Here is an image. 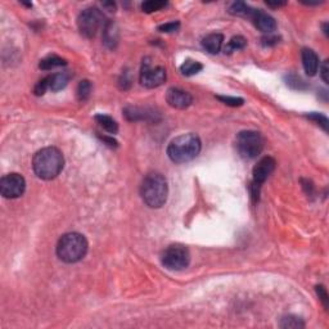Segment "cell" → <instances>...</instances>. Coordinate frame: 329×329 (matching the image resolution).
Masks as SVG:
<instances>
[{
	"mask_svg": "<svg viewBox=\"0 0 329 329\" xmlns=\"http://www.w3.org/2000/svg\"><path fill=\"white\" fill-rule=\"evenodd\" d=\"M64 158L58 148L46 147L36 152L32 160V167L36 176L42 180H52L63 170Z\"/></svg>",
	"mask_w": 329,
	"mask_h": 329,
	"instance_id": "1",
	"label": "cell"
},
{
	"mask_svg": "<svg viewBox=\"0 0 329 329\" xmlns=\"http://www.w3.org/2000/svg\"><path fill=\"white\" fill-rule=\"evenodd\" d=\"M168 194L167 180L160 172H151L143 179L140 196L144 203L151 208H160L166 203Z\"/></svg>",
	"mask_w": 329,
	"mask_h": 329,
	"instance_id": "2",
	"label": "cell"
},
{
	"mask_svg": "<svg viewBox=\"0 0 329 329\" xmlns=\"http://www.w3.org/2000/svg\"><path fill=\"white\" fill-rule=\"evenodd\" d=\"M202 143L198 135L196 134H184L171 140L168 144L167 154L168 158L175 164H185L200 154Z\"/></svg>",
	"mask_w": 329,
	"mask_h": 329,
	"instance_id": "3",
	"label": "cell"
},
{
	"mask_svg": "<svg viewBox=\"0 0 329 329\" xmlns=\"http://www.w3.org/2000/svg\"><path fill=\"white\" fill-rule=\"evenodd\" d=\"M88 241L80 233H67L62 235L57 245V256L63 263L75 264L82 260L88 252Z\"/></svg>",
	"mask_w": 329,
	"mask_h": 329,
	"instance_id": "4",
	"label": "cell"
},
{
	"mask_svg": "<svg viewBox=\"0 0 329 329\" xmlns=\"http://www.w3.org/2000/svg\"><path fill=\"white\" fill-rule=\"evenodd\" d=\"M235 147L242 157L246 160H252L263 152L264 138L259 131L245 130L237 135Z\"/></svg>",
	"mask_w": 329,
	"mask_h": 329,
	"instance_id": "5",
	"label": "cell"
},
{
	"mask_svg": "<svg viewBox=\"0 0 329 329\" xmlns=\"http://www.w3.org/2000/svg\"><path fill=\"white\" fill-rule=\"evenodd\" d=\"M104 16L98 8H86L77 17L79 31L85 38H94L101 28H104Z\"/></svg>",
	"mask_w": 329,
	"mask_h": 329,
	"instance_id": "6",
	"label": "cell"
},
{
	"mask_svg": "<svg viewBox=\"0 0 329 329\" xmlns=\"http://www.w3.org/2000/svg\"><path fill=\"white\" fill-rule=\"evenodd\" d=\"M162 265L172 271H180L188 267L190 263V253L186 247L180 245H171L161 255Z\"/></svg>",
	"mask_w": 329,
	"mask_h": 329,
	"instance_id": "7",
	"label": "cell"
},
{
	"mask_svg": "<svg viewBox=\"0 0 329 329\" xmlns=\"http://www.w3.org/2000/svg\"><path fill=\"white\" fill-rule=\"evenodd\" d=\"M26 189L25 178L17 172H12L3 176L0 180V193L4 198L14 200L21 197Z\"/></svg>",
	"mask_w": 329,
	"mask_h": 329,
	"instance_id": "8",
	"label": "cell"
},
{
	"mask_svg": "<svg viewBox=\"0 0 329 329\" xmlns=\"http://www.w3.org/2000/svg\"><path fill=\"white\" fill-rule=\"evenodd\" d=\"M166 81V70L161 66L152 67L149 62H144L140 71V82L149 89L158 88Z\"/></svg>",
	"mask_w": 329,
	"mask_h": 329,
	"instance_id": "9",
	"label": "cell"
},
{
	"mask_svg": "<svg viewBox=\"0 0 329 329\" xmlns=\"http://www.w3.org/2000/svg\"><path fill=\"white\" fill-rule=\"evenodd\" d=\"M246 17L249 18L253 22V25L265 34H271L277 30V21L270 14L265 13L261 9H255V8L249 7Z\"/></svg>",
	"mask_w": 329,
	"mask_h": 329,
	"instance_id": "10",
	"label": "cell"
},
{
	"mask_svg": "<svg viewBox=\"0 0 329 329\" xmlns=\"http://www.w3.org/2000/svg\"><path fill=\"white\" fill-rule=\"evenodd\" d=\"M275 170V160L273 157H264L261 158L255 167H253V184L261 185L263 183L266 182V179L269 178L273 171Z\"/></svg>",
	"mask_w": 329,
	"mask_h": 329,
	"instance_id": "11",
	"label": "cell"
},
{
	"mask_svg": "<svg viewBox=\"0 0 329 329\" xmlns=\"http://www.w3.org/2000/svg\"><path fill=\"white\" fill-rule=\"evenodd\" d=\"M166 101L171 107L178 109L188 108L193 102V97L188 91L179 88H171L167 90Z\"/></svg>",
	"mask_w": 329,
	"mask_h": 329,
	"instance_id": "12",
	"label": "cell"
},
{
	"mask_svg": "<svg viewBox=\"0 0 329 329\" xmlns=\"http://www.w3.org/2000/svg\"><path fill=\"white\" fill-rule=\"evenodd\" d=\"M301 58L302 66H304V70L306 72V75H308V76H315L319 68V58L316 56V53L312 49L305 48L301 52Z\"/></svg>",
	"mask_w": 329,
	"mask_h": 329,
	"instance_id": "13",
	"label": "cell"
},
{
	"mask_svg": "<svg viewBox=\"0 0 329 329\" xmlns=\"http://www.w3.org/2000/svg\"><path fill=\"white\" fill-rule=\"evenodd\" d=\"M223 41H224V36L221 34H210L202 40V46L211 54H217L221 50L223 46Z\"/></svg>",
	"mask_w": 329,
	"mask_h": 329,
	"instance_id": "14",
	"label": "cell"
},
{
	"mask_svg": "<svg viewBox=\"0 0 329 329\" xmlns=\"http://www.w3.org/2000/svg\"><path fill=\"white\" fill-rule=\"evenodd\" d=\"M49 81V90L58 91L66 88V85L70 81V75L67 72H58V74H53L48 76Z\"/></svg>",
	"mask_w": 329,
	"mask_h": 329,
	"instance_id": "15",
	"label": "cell"
},
{
	"mask_svg": "<svg viewBox=\"0 0 329 329\" xmlns=\"http://www.w3.org/2000/svg\"><path fill=\"white\" fill-rule=\"evenodd\" d=\"M103 40H104L105 45H108L109 48H115L119 40V32L116 28H113L112 22H107L103 28Z\"/></svg>",
	"mask_w": 329,
	"mask_h": 329,
	"instance_id": "16",
	"label": "cell"
},
{
	"mask_svg": "<svg viewBox=\"0 0 329 329\" xmlns=\"http://www.w3.org/2000/svg\"><path fill=\"white\" fill-rule=\"evenodd\" d=\"M95 121L101 125V127H103V130H105L107 133L109 134H117L119 131V125L116 123L112 117H109L107 115H97L95 116Z\"/></svg>",
	"mask_w": 329,
	"mask_h": 329,
	"instance_id": "17",
	"label": "cell"
},
{
	"mask_svg": "<svg viewBox=\"0 0 329 329\" xmlns=\"http://www.w3.org/2000/svg\"><path fill=\"white\" fill-rule=\"evenodd\" d=\"M67 62L66 60L63 58H61L58 56H49L44 58V60L40 61V63H39V67L41 68V70L45 71H50L53 68H57V67H62L66 66Z\"/></svg>",
	"mask_w": 329,
	"mask_h": 329,
	"instance_id": "18",
	"label": "cell"
},
{
	"mask_svg": "<svg viewBox=\"0 0 329 329\" xmlns=\"http://www.w3.org/2000/svg\"><path fill=\"white\" fill-rule=\"evenodd\" d=\"M203 66L197 62V61H185L184 63L180 66V72H182L184 76H193V75L198 74L200 71H202Z\"/></svg>",
	"mask_w": 329,
	"mask_h": 329,
	"instance_id": "19",
	"label": "cell"
},
{
	"mask_svg": "<svg viewBox=\"0 0 329 329\" xmlns=\"http://www.w3.org/2000/svg\"><path fill=\"white\" fill-rule=\"evenodd\" d=\"M246 45H247V40H246L243 36H234V38H231L230 41L226 44L224 52L230 54V53L235 52V50L243 49Z\"/></svg>",
	"mask_w": 329,
	"mask_h": 329,
	"instance_id": "20",
	"label": "cell"
},
{
	"mask_svg": "<svg viewBox=\"0 0 329 329\" xmlns=\"http://www.w3.org/2000/svg\"><path fill=\"white\" fill-rule=\"evenodd\" d=\"M77 99L80 102L88 101L91 94V82L89 80L80 81V84L77 85Z\"/></svg>",
	"mask_w": 329,
	"mask_h": 329,
	"instance_id": "21",
	"label": "cell"
},
{
	"mask_svg": "<svg viewBox=\"0 0 329 329\" xmlns=\"http://www.w3.org/2000/svg\"><path fill=\"white\" fill-rule=\"evenodd\" d=\"M167 3L166 1H161V0H148L142 4V11L145 13H153L156 11H160L164 7H166Z\"/></svg>",
	"mask_w": 329,
	"mask_h": 329,
	"instance_id": "22",
	"label": "cell"
},
{
	"mask_svg": "<svg viewBox=\"0 0 329 329\" xmlns=\"http://www.w3.org/2000/svg\"><path fill=\"white\" fill-rule=\"evenodd\" d=\"M280 327L282 328H304L305 323L302 322L301 319L297 318V316L288 315L282 319Z\"/></svg>",
	"mask_w": 329,
	"mask_h": 329,
	"instance_id": "23",
	"label": "cell"
},
{
	"mask_svg": "<svg viewBox=\"0 0 329 329\" xmlns=\"http://www.w3.org/2000/svg\"><path fill=\"white\" fill-rule=\"evenodd\" d=\"M249 5L248 4L243 3V1H235L229 7V12L234 16H241V17H246L247 12H248Z\"/></svg>",
	"mask_w": 329,
	"mask_h": 329,
	"instance_id": "24",
	"label": "cell"
},
{
	"mask_svg": "<svg viewBox=\"0 0 329 329\" xmlns=\"http://www.w3.org/2000/svg\"><path fill=\"white\" fill-rule=\"evenodd\" d=\"M308 119H310L311 121L316 123L318 125H320L323 129L326 130V131H328V119H327L324 115H322V113H310V115H308Z\"/></svg>",
	"mask_w": 329,
	"mask_h": 329,
	"instance_id": "25",
	"label": "cell"
},
{
	"mask_svg": "<svg viewBox=\"0 0 329 329\" xmlns=\"http://www.w3.org/2000/svg\"><path fill=\"white\" fill-rule=\"evenodd\" d=\"M219 101H221L224 104L230 105V107H239L245 103L242 98H235V97H217Z\"/></svg>",
	"mask_w": 329,
	"mask_h": 329,
	"instance_id": "26",
	"label": "cell"
},
{
	"mask_svg": "<svg viewBox=\"0 0 329 329\" xmlns=\"http://www.w3.org/2000/svg\"><path fill=\"white\" fill-rule=\"evenodd\" d=\"M49 90V81H48V76L45 79H42L36 84L35 89H34V93L36 95H44L45 94V91Z\"/></svg>",
	"mask_w": 329,
	"mask_h": 329,
	"instance_id": "27",
	"label": "cell"
},
{
	"mask_svg": "<svg viewBox=\"0 0 329 329\" xmlns=\"http://www.w3.org/2000/svg\"><path fill=\"white\" fill-rule=\"evenodd\" d=\"M179 27H180V23H179V22H170V23H164V25L160 26L158 30L161 32H174L176 31Z\"/></svg>",
	"mask_w": 329,
	"mask_h": 329,
	"instance_id": "28",
	"label": "cell"
},
{
	"mask_svg": "<svg viewBox=\"0 0 329 329\" xmlns=\"http://www.w3.org/2000/svg\"><path fill=\"white\" fill-rule=\"evenodd\" d=\"M316 292H318L319 294V298L322 300L323 304H324V306L326 308H328V293H327V289L323 286H318L316 287Z\"/></svg>",
	"mask_w": 329,
	"mask_h": 329,
	"instance_id": "29",
	"label": "cell"
},
{
	"mask_svg": "<svg viewBox=\"0 0 329 329\" xmlns=\"http://www.w3.org/2000/svg\"><path fill=\"white\" fill-rule=\"evenodd\" d=\"M328 71H329V66H328V61H324V63L322 64L320 67V75H322L323 81L328 84Z\"/></svg>",
	"mask_w": 329,
	"mask_h": 329,
	"instance_id": "30",
	"label": "cell"
},
{
	"mask_svg": "<svg viewBox=\"0 0 329 329\" xmlns=\"http://www.w3.org/2000/svg\"><path fill=\"white\" fill-rule=\"evenodd\" d=\"M266 4L271 8H279V7H284V5H286L284 1H278V3H270V1H266Z\"/></svg>",
	"mask_w": 329,
	"mask_h": 329,
	"instance_id": "31",
	"label": "cell"
},
{
	"mask_svg": "<svg viewBox=\"0 0 329 329\" xmlns=\"http://www.w3.org/2000/svg\"><path fill=\"white\" fill-rule=\"evenodd\" d=\"M263 40H264V45H270L271 42L275 44L278 39L277 38H265V39H263Z\"/></svg>",
	"mask_w": 329,
	"mask_h": 329,
	"instance_id": "32",
	"label": "cell"
}]
</instances>
